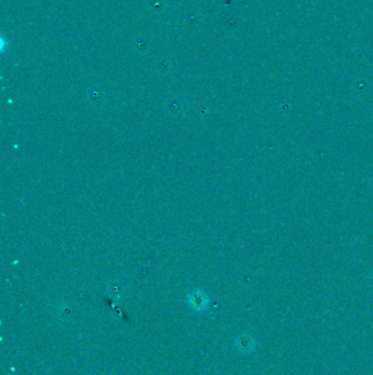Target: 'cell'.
Wrapping results in <instances>:
<instances>
[{
  "label": "cell",
  "instance_id": "6da1fadb",
  "mask_svg": "<svg viewBox=\"0 0 373 375\" xmlns=\"http://www.w3.org/2000/svg\"><path fill=\"white\" fill-rule=\"evenodd\" d=\"M257 342L252 335L249 334H243L235 339V348L239 352L243 354H249L254 352L255 348H256Z\"/></svg>",
  "mask_w": 373,
  "mask_h": 375
},
{
  "label": "cell",
  "instance_id": "7a4b0ae2",
  "mask_svg": "<svg viewBox=\"0 0 373 375\" xmlns=\"http://www.w3.org/2000/svg\"><path fill=\"white\" fill-rule=\"evenodd\" d=\"M205 304H207V299H205L202 294H196L192 299V305L194 308H203Z\"/></svg>",
  "mask_w": 373,
  "mask_h": 375
}]
</instances>
